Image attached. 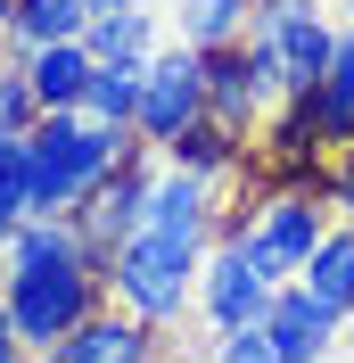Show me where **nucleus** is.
<instances>
[{"label":"nucleus","mask_w":354,"mask_h":363,"mask_svg":"<svg viewBox=\"0 0 354 363\" xmlns=\"http://www.w3.org/2000/svg\"><path fill=\"white\" fill-rule=\"evenodd\" d=\"M0 42H8V25H0Z\"/></svg>","instance_id":"obj_27"},{"label":"nucleus","mask_w":354,"mask_h":363,"mask_svg":"<svg viewBox=\"0 0 354 363\" xmlns=\"http://www.w3.org/2000/svg\"><path fill=\"white\" fill-rule=\"evenodd\" d=\"M288 108L305 116V133L321 140V157H330L338 140H354V25H346V33H338L330 67L313 74L305 91H288Z\"/></svg>","instance_id":"obj_10"},{"label":"nucleus","mask_w":354,"mask_h":363,"mask_svg":"<svg viewBox=\"0 0 354 363\" xmlns=\"http://www.w3.org/2000/svg\"><path fill=\"white\" fill-rule=\"evenodd\" d=\"M264 330H272V347H280V363H321L330 339L346 330V314H330L305 281H280L272 306H264Z\"/></svg>","instance_id":"obj_11"},{"label":"nucleus","mask_w":354,"mask_h":363,"mask_svg":"<svg viewBox=\"0 0 354 363\" xmlns=\"http://www.w3.org/2000/svg\"><path fill=\"white\" fill-rule=\"evenodd\" d=\"M215 363H280L264 322H239V330H215Z\"/></svg>","instance_id":"obj_21"},{"label":"nucleus","mask_w":354,"mask_h":363,"mask_svg":"<svg viewBox=\"0 0 354 363\" xmlns=\"http://www.w3.org/2000/svg\"><path fill=\"white\" fill-rule=\"evenodd\" d=\"M91 9H132V0H91Z\"/></svg>","instance_id":"obj_24"},{"label":"nucleus","mask_w":354,"mask_h":363,"mask_svg":"<svg viewBox=\"0 0 354 363\" xmlns=\"http://www.w3.org/2000/svg\"><path fill=\"white\" fill-rule=\"evenodd\" d=\"M132 124H99L83 108H42L25 133V182H33V215H67L91 182L132 149Z\"/></svg>","instance_id":"obj_2"},{"label":"nucleus","mask_w":354,"mask_h":363,"mask_svg":"<svg viewBox=\"0 0 354 363\" xmlns=\"http://www.w3.org/2000/svg\"><path fill=\"white\" fill-rule=\"evenodd\" d=\"M33 363H156V322H140L132 306H99L91 322H74L58 347H42Z\"/></svg>","instance_id":"obj_8"},{"label":"nucleus","mask_w":354,"mask_h":363,"mask_svg":"<svg viewBox=\"0 0 354 363\" xmlns=\"http://www.w3.org/2000/svg\"><path fill=\"white\" fill-rule=\"evenodd\" d=\"M156 157H165V165H181V174H198V182H215V190H222V182L239 174L247 140L231 133V124H215V116H190V124H181V133L165 140Z\"/></svg>","instance_id":"obj_12"},{"label":"nucleus","mask_w":354,"mask_h":363,"mask_svg":"<svg viewBox=\"0 0 354 363\" xmlns=\"http://www.w3.org/2000/svg\"><path fill=\"white\" fill-rule=\"evenodd\" d=\"M0 25H8V0H0Z\"/></svg>","instance_id":"obj_25"},{"label":"nucleus","mask_w":354,"mask_h":363,"mask_svg":"<svg viewBox=\"0 0 354 363\" xmlns=\"http://www.w3.org/2000/svg\"><path fill=\"white\" fill-rule=\"evenodd\" d=\"M346 25H354V0H346Z\"/></svg>","instance_id":"obj_26"},{"label":"nucleus","mask_w":354,"mask_h":363,"mask_svg":"<svg viewBox=\"0 0 354 363\" xmlns=\"http://www.w3.org/2000/svg\"><path fill=\"white\" fill-rule=\"evenodd\" d=\"M321 231H330V199L313 182H264V199L231 223V240L264 264V281H297V264L313 256Z\"/></svg>","instance_id":"obj_3"},{"label":"nucleus","mask_w":354,"mask_h":363,"mask_svg":"<svg viewBox=\"0 0 354 363\" xmlns=\"http://www.w3.org/2000/svg\"><path fill=\"white\" fill-rule=\"evenodd\" d=\"M247 17H256V0H181L173 25H181V42L190 50H231L247 42Z\"/></svg>","instance_id":"obj_17"},{"label":"nucleus","mask_w":354,"mask_h":363,"mask_svg":"<svg viewBox=\"0 0 354 363\" xmlns=\"http://www.w3.org/2000/svg\"><path fill=\"white\" fill-rule=\"evenodd\" d=\"M83 25H91V0H8V42L25 50H42V42H83Z\"/></svg>","instance_id":"obj_16"},{"label":"nucleus","mask_w":354,"mask_h":363,"mask_svg":"<svg viewBox=\"0 0 354 363\" xmlns=\"http://www.w3.org/2000/svg\"><path fill=\"white\" fill-rule=\"evenodd\" d=\"M346 330H354V314H346Z\"/></svg>","instance_id":"obj_28"},{"label":"nucleus","mask_w":354,"mask_h":363,"mask_svg":"<svg viewBox=\"0 0 354 363\" xmlns=\"http://www.w3.org/2000/svg\"><path fill=\"white\" fill-rule=\"evenodd\" d=\"M330 50H338V33H330V17L313 9V0H256V17H247V58H256V74H264L272 91H305L313 74L330 67Z\"/></svg>","instance_id":"obj_4"},{"label":"nucleus","mask_w":354,"mask_h":363,"mask_svg":"<svg viewBox=\"0 0 354 363\" xmlns=\"http://www.w3.org/2000/svg\"><path fill=\"white\" fill-rule=\"evenodd\" d=\"M222 240V215H215V182L181 174V165L156 157V182H149V206H140V223L115 240L108 256V297L115 306H132L140 322H181L198 306V264L206 248Z\"/></svg>","instance_id":"obj_1"},{"label":"nucleus","mask_w":354,"mask_h":363,"mask_svg":"<svg viewBox=\"0 0 354 363\" xmlns=\"http://www.w3.org/2000/svg\"><path fill=\"white\" fill-rule=\"evenodd\" d=\"M33 215V182H25V133H0V240Z\"/></svg>","instance_id":"obj_19"},{"label":"nucleus","mask_w":354,"mask_h":363,"mask_svg":"<svg viewBox=\"0 0 354 363\" xmlns=\"http://www.w3.org/2000/svg\"><path fill=\"white\" fill-rule=\"evenodd\" d=\"M272 289L280 281H264V264L222 231L215 248H206V264H198V314H206V330H239V322H264V306H272Z\"/></svg>","instance_id":"obj_7"},{"label":"nucleus","mask_w":354,"mask_h":363,"mask_svg":"<svg viewBox=\"0 0 354 363\" xmlns=\"http://www.w3.org/2000/svg\"><path fill=\"white\" fill-rule=\"evenodd\" d=\"M198 58H206V116H215V124H231L239 140H256V124L280 108V91L256 74L247 42H231V50H198Z\"/></svg>","instance_id":"obj_9"},{"label":"nucleus","mask_w":354,"mask_h":363,"mask_svg":"<svg viewBox=\"0 0 354 363\" xmlns=\"http://www.w3.org/2000/svg\"><path fill=\"white\" fill-rule=\"evenodd\" d=\"M297 281H305L330 314H354V215H346V223H330L321 240H313V256L297 264Z\"/></svg>","instance_id":"obj_14"},{"label":"nucleus","mask_w":354,"mask_h":363,"mask_svg":"<svg viewBox=\"0 0 354 363\" xmlns=\"http://www.w3.org/2000/svg\"><path fill=\"white\" fill-rule=\"evenodd\" d=\"M0 363H33V347L17 339V322H8V306H0Z\"/></svg>","instance_id":"obj_23"},{"label":"nucleus","mask_w":354,"mask_h":363,"mask_svg":"<svg viewBox=\"0 0 354 363\" xmlns=\"http://www.w3.org/2000/svg\"><path fill=\"white\" fill-rule=\"evenodd\" d=\"M190 116H206V58L181 42V50H156L149 67H140V116H132V133L149 140V149H165Z\"/></svg>","instance_id":"obj_6"},{"label":"nucleus","mask_w":354,"mask_h":363,"mask_svg":"<svg viewBox=\"0 0 354 363\" xmlns=\"http://www.w3.org/2000/svg\"><path fill=\"white\" fill-rule=\"evenodd\" d=\"M83 50H91V58H124V67L156 58V9H149V0H132V9H91Z\"/></svg>","instance_id":"obj_15"},{"label":"nucleus","mask_w":354,"mask_h":363,"mask_svg":"<svg viewBox=\"0 0 354 363\" xmlns=\"http://www.w3.org/2000/svg\"><path fill=\"white\" fill-rule=\"evenodd\" d=\"M149 182H156V149H149V140H132V149H124V157H115L108 174H99L83 199L67 206V215H74V231H83V248L99 256V264H108V256H115V240L140 223V206H149Z\"/></svg>","instance_id":"obj_5"},{"label":"nucleus","mask_w":354,"mask_h":363,"mask_svg":"<svg viewBox=\"0 0 354 363\" xmlns=\"http://www.w3.org/2000/svg\"><path fill=\"white\" fill-rule=\"evenodd\" d=\"M140 67H149V58H140ZM140 67L99 58V67H91V91H83V116H99V124H132V116H140Z\"/></svg>","instance_id":"obj_18"},{"label":"nucleus","mask_w":354,"mask_h":363,"mask_svg":"<svg viewBox=\"0 0 354 363\" xmlns=\"http://www.w3.org/2000/svg\"><path fill=\"white\" fill-rule=\"evenodd\" d=\"M313 190H321L330 206H346V215H354V140H338L330 157H321V174H313Z\"/></svg>","instance_id":"obj_22"},{"label":"nucleus","mask_w":354,"mask_h":363,"mask_svg":"<svg viewBox=\"0 0 354 363\" xmlns=\"http://www.w3.org/2000/svg\"><path fill=\"white\" fill-rule=\"evenodd\" d=\"M91 67H99V58H91L83 42H42V50H25V83H33L42 108H83Z\"/></svg>","instance_id":"obj_13"},{"label":"nucleus","mask_w":354,"mask_h":363,"mask_svg":"<svg viewBox=\"0 0 354 363\" xmlns=\"http://www.w3.org/2000/svg\"><path fill=\"white\" fill-rule=\"evenodd\" d=\"M33 116H42V99L25 83V58H0V133H33Z\"/></svg>","instance_id":"obj_20"}]
</instances>
